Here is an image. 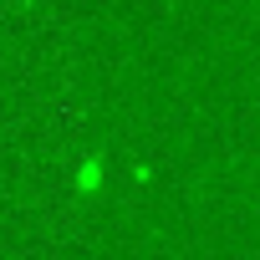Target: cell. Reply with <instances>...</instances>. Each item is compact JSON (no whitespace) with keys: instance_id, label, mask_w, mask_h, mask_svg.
Masks as SVG:
<instances>
[{"instance_id":"6da1fadb","label":"cell","mask_w":260,"mask_h":260,"mask_svg":"<svg viewBox=\"0 0 260 260\" xmlns=\"http://www.w3.org/2000/svg\"><path fill=\"white\" fill-rule=\"evenodd\" d=\"M97 184H102V164L92 158V164H82V179H77V189H82V194H92Z\"/></svg>"}]
</instances>
